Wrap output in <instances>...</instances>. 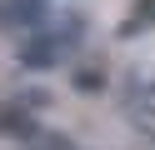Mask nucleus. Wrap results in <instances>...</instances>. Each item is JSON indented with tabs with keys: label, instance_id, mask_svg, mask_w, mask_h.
Wrapping results in <instances>:
<instances>
[{
	"label": "nucleus",
	"instance_id": "obj_1",
	"mask_svg": "<svg viewBox=\"0 0 155 150\" xmlns=\"http://www.w3.org/2000/svg\"><path fill=\"white\" fill-rule=\"evenodd\" d=\"M120 105L130 110L135 120H145V125H150V120H155V75L130 70V75H125V90H120Z\"/></svg>",
	"mask_w": 155,
	"mask_h": 150
},
{
	"label": "nucleus",
	"instance_id": "obj_4",
	"mask_svg": "<svg viewBox=\"0 0 155 150\" xmlns=\"http://www.w3.org/2000/svg\"><path fill=\"white\" fill-rule=\"evenodd\" d=\"M140 25H155V0H135V15L125 20V30H130V35H135V30H140Z\"/></svg>",
	"mask_w": 155,
	"mask_h": 150
},
{
	"label": "nucleus",
	"instance_id": "obj_3",
	"mask_svg": "<svg viewBox=\"0 0 155 150\" xmlns=\"http://www.w3.org/2000/svg\"><path fill=\"white\" fill-rule=\"evenodd\" d=\"M50 60H55V45H50V40H40V45H25V50H20V65H50Z\"/></svg>",
	"mask_w": 155,
	"mask_h": 150
},
{
	"label": "nucleus",
	"instance_id": "obj_2",
	"mask_svg": "<svg viewBox=\"0 0 155 150\" xmlns=\"http://www.w3.org/2000/svg\"><path fill=\"white\" fill-rule=\"evenodd\" d=\"M40 0H0V20H15V25H40Z\"/></svg>",
	"mask_w": 155,
	"mask_h": 150
}]
</instances>
